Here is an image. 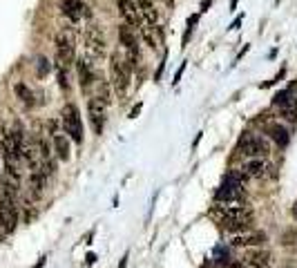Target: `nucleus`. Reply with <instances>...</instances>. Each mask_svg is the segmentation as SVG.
Instances as JSON below:
<instances>
[{
	"label": "nucleus",
	"instance_id": "nucleus-1",
	"mask_svg": "<svg viewBox=\"0 0 297 268\" xmlns=\"http://www.w3.org/2000/svg\"><path fill=\"white\" fill-rule=\"evenodd\" d=\"M212 214L230 233H244V230H248L250 221H253L250 208L241 204H219V206H214Z\"/></svg>",
	"mask_w": 297,
	"mask_h": 268
},
{
	"label": "nucleus",
	"instance_id": "nucleus-2",
	"mask_svg": "<svg viewBox=\"0 0 297 268\" xmlns=\"http://www.w3.org/2000/svg\"><path fill=\"white\" fill-rule=\"evenodd\" d=\"M16 185H5L2 195H0V239L11 235L18 226V206L14 199Z\"/></svg>",
	"mask_w": 297,
	"mask_h": 268
},
{
	"label": "nucleus",
	"instance_id": "nucleus-3",
	"mask_svg": "<svg viewBox=\"0 0 297 268\" xmlns=\"http://www.w3.org/2000/svg\"><path fill=\"white\" fill-rule=\"evenodd\" d=\"M130 72H132V67L119 56V54H112V56H110V83H112V89L119 98L125 96L127 88H130V78H132Z\"/></svg>",
	"mask_w": 297,
	"mask_h": 268
},
{
	"label": "nucleus",
	"instance_id": "nucleus-4",
	"mask_svg": "<svg viewBox=\"0 0 297 268\" xmlns=\"http://www.w3.org/2000/svg\"><path fill=\"white\" fill-rule=\"evenodd\" d=\"M83 52H85L88 63H96L105 54V38H103L101 30L94 23H89L83 31Z\"/></svg>",
	"mask_w": 297,
	"mask_h": 268
},
{
	"label": "nucleus",
	"instance_id": "nucleus-5",
	"mask_svg": "<svg viewBox=\"0 0 297 268\" xmlns=\"http://www.w3.org/2000/svg\"><path fill=\"white\" fill-rule=\"evenodd\" d=\"M60 119H63V130L74 143H83V121H81V112H78L76 105H65L63 112H60Z\"/></svg>",
	"mask_w": 297,
	"mask_h": 268
},
{
	"label": "nucleus",
	"instance_id": "nucleus-6",
	"mask_svg": "<svg viewBox=\"0 0 297 268\" xmlns=\"http://www.w3.org/2000/svg\"><path fill=\"white\" fill-rule=\"evenodd\" d=\"M239 152L244 156H248V159H266L270 148H268V141L264 137L244 132V137L239 139Z\"/></svg>",
	"mask_w": 297,
	"mask_h": 268
},
{
	"label": "nucleus",
	"instance_id": "nucleus-7",
	"mask_svg": "<svg viewBox=\"0 0 297 268\" xmlns=\"http://www.w3.org/2000/svg\"><path fill=\"white\" fill-rule=\"evenodd\" d=\"M119 38H121L123 47L127 52V65L130 67H137L139 60H141V49H139V38H137V31L132 30L130 25L123 23L119 27Z\"/></svg>",
	"mask_w": 297,
	"mask_h": 268
},
{
	"label": "nucleus",
	"instance_id": "nucleus-8",
	"mask_svg": "<svg viewBox=\"0 0 297 268\" xmlns=\"http://www.w3.org/2000/svg\"><path fill=\"white\" fill-rule=\"evenodd\" d=\"M241 195H244V192H241V181H239V177L228 175L224 181V185L217 188L214 199H217V204H239Z\"/></svg>",
	"mask_w": 297,
	"mask_h": 268
},
{
	"label": "nucleus",
	"instance_id": "nucleus-9",
	"mask_svg": "<svg viewBox=\"0 0 297 268\" xmlns=\"http://www.w3.org/2000/svg\"><path fill=\"white\" fill-rule=\"evenodd\" d=\"M88 117H89V123H92V130L96 134H101L103 127H105V117H107V103L101 101L98 96L89 98L88 103Z\"/></svg>",
	"mask_w": 297,
	"mask_h": 268
},
{
	"label": "nucleus",
	"instance_id": "nucleus-10",
	"mask_svg": "<svg viewBox=\"0 0 297 268\" xmlns=\"http://www.w3.org/2000/svg\"><path fill=\"white\" fill-rule=\"evenodd\" d=\"M74 60V45L72 38L67 34L60 31L56 36V63H59V69H67L69 63Z\"/></svg>",
	"mask_w": 297,
	"mask_h": 268
},
{
	"label": "nucleus",
	"instance_id": "nucleus-11",
	"mask_svg": "<svg viewBox=\"0 0 297 268\" xmlns=\"http://www.w3.org/2000/svg\"><path fill=\"white\" fill-rule=\"evenodd\" d=\"M117 2H119V11H121L125 25H130L134 31L141 30V27H143V18H141V11H139L137 2H134V0H117Z\"/></svg>",
	"mask_w": 297,
	"mask_h": 268
},
{
	"label": "nucleus",
	"instance_id": "nucleus-12",
	"mask_svg": "<svg viewBox=\"0 0 297 268\" xmlns=\"http://www.w3.org/2000/svg\"><path fill=\"white\" fill-rule=\"evenodd\" d=\"M264 241H266V235L257 233V230H244V233H237L230 239V244L235 248H253V246H262Z\"/></svg>",
	"mask_w": 297,
	"mask_h": 268
},
{
	"label": "nucleus",
	"instance_id": "nucleus-13",
	"mask_svg": "<svg viewBox=\"0 0 297 268\" xmlns=\"http://www.w3.org/2000/svg\"><path fill=\"white\" fill-rule=\"evenodd\" d=\"M246 266L248 268H275V262H273V255L268 253V250H248L246 253Z\"/></svg>",
	"mask_w": 297,
	"mask_h": 268
},
{
	"label": "nucleus",
	"instance_id": "nucleus-14",
	"mask_svg": "<svg viewBox=\"0 0 297 268\" xmlns=\"http://www.w3.org/2000/svg\"><path fill=\"white\" fill-rule=\"evenodd\" d=\"M60 7H63V14L67 16L72 23H78L83 16H88V7H85L81 0H63Z\"/></svg>",
	"mask_w": 297,
	"mask_h": 268
},
{
	"label": "nucleus",
	"instance_id": "nucleus-15",
	"mask_svg": "<svg viewBox=\"0 0 297 268\" xmlns=\"http://www.w3.org/2000/svg\"><path fill=\"white\" fill-rule=\"evenodd\" d=\"M266 161L264 159H248L244 163V168H241V172H244V177H253V179H262L264 175H266Z\"/></svg>",
	"mask_w": 297,
	"mask_h": 268
},
{
	"label": "nucleus",
	"instance_id": "nucleus-16",
	"mask_svg": "<svg viewBox=\"0 0 297 268\" xmlns=\"http://www.w3.org/2000/svg\"><path fill=\"white\" fill-rule=\"evenodd\" d=\"M137 7L139 11H141V18L146 20L148 25H159V11H156V7L152 5L150 0H137Z\"/></svg>",
	"mask_w": 297,
	"mask_h": 268
},
{
	"label": "nucleus",
	"instance_id": "nucleus-17",
	"mask_svg": "<svg viewBox=\"0 0 297 268\" xmlns=\"http://www.w3.org/2000/svg\"><path fill=\"white\" fill-rule=\"evenodd\" d=\"M54 152H56V156H59L60 161H67L69 159V141L67 137H65L63 132H56L54 130Z\"/></svg>",
	"mask_w": 297,
	"mask_h": 268
},
{
	"label": "nucleus",
	"instance_id": "nucleus-18",
	"mask_svg": "<svg viewBox=\"0 0 297 268\" xmlns=\"http://www.w3.org/2000/svg\"><path fill=\"white\" fill-rule=\"evenodd\" d=\"M266 134H270V139L282 148L288 143V130L284 125H279V123H270V125L266 127Z\"/></svg>",
	"mask_w": 297,
	"mask_h": 268
},
{
	"label": "nucleus",
	"instance_id": "nucleus-19",
	"mask_svg": "<svg viewBox=\"0 0 297 268\" xmlns=\"http://www.w3.org/2000/svg\"><path fill=\"white\" fill-rule=\"evenodd\" d=\"M76 69H78V78H81V88L88 89L89 85H92V81H94V72H92V67H89V63L81 59L76 63Z\"/></svg>",
	"mask_w": 297,
	"mask_h": 268
},
{
	"label": "nucleus",
	"instance_id": "nucleus-20",
	"mask_svg": "<svg viewBox=\"0 0 297 268\" xmlns=\"http://www.w3.org/2000/svg\"><path fill=\"white\" fill-rule=\"evenodd\" d=\"M14 92H16V96L25 103V105H34V94H31V89L27 88L25 83H16Z\"/></svg>",
	"mask_w": 297,
	"mask_h": 268
},
{
	"label": "nucleus",
	"instance_id": "nucleus-21",
	"mask_svg": "<svg viewBox=\"0 0 297 268\" xmlns=\"http://www.w3.org/2000/svg\"><path fill=\"white\" fill-rule=\"evenodd\" d=\"M139 31H141L143 40H146V43H148V47H152V49H154V47H156V38H154V31H152L150 27H146V25H143V27H141V30H139Z\"/></svg>",
	"mask_w": 297,
	"mask_h": 268
},
{
	"label": "nucleus",
	"instance_id": "nucleus-22",
	"mask_svg": "<svg viewBox=\"0 0 297 268\" xmlns=\"http://www.w3.org/2000/svg\"><path fill=\"white\" fill-rule=\"evenodd\" d=\"M47 72H49V60L45 59V56H40L38 59V76H45Z\"/></svg>",
	"mask_w": 297,
	"mask_h": 268
},
{
	"label": "nucleus",
	"instance_id": "nucleus-23",
	"mask_svg": "<svg viewBox=\"0 0 297 268\" xmlns=\"http://www.w3.org/2000/svg\"><path fill=\"white\" fill-rule=\"evenodd\" d=\"M183 69H185V63L181 65L179 69H177V74H175V81H172V83H179V78H181V74H183Z\"/></svg>",
	"mask_w": 297,
	"mask_h": 268
},
{
	"label": "nucleus",
	"instance_id": "nucleus-24",
	"mask_svg": "<svg viewBox=\"0 0 297 268\" xmlns=\"http://www.w3.org/2000/svg\"><path fill=\"white\" fill-rule=\"evenodd\" d=\"M293 217L297 219V201H295V208H293Z\"/></svg>",
	"mask_w": 297,
	"mask_h": 268
},
{
	"label": "nucleus",
	"instance_id": "nucleus-25",
	"mask_svg": "<svg viewBox=\"0 0 297 268\" xmlns=\"http://www.w3.org/2000/svg\"><path fill=\"white\" fill-rule=\"evenodd\" d=\"M293 103H295V107H297V92H293Z\"/></svg>",
	"mask_w": 297,
	"mask_h": 268
},
{
	"label": "nucleus",
	"instance_id": "nucleus-26",
	"mask_svg": "<svg viewBox=\"0 0 297 268\" xmlns=\"http://www.w3.org/2000/svg\"><path fill=\"white\" fill-rule=\"evenodd\" d=\"M166 2H172V0H166Z\"/></svg>",
	"mask_w": 297,
	"mask_h": 268
}]
</instances>
